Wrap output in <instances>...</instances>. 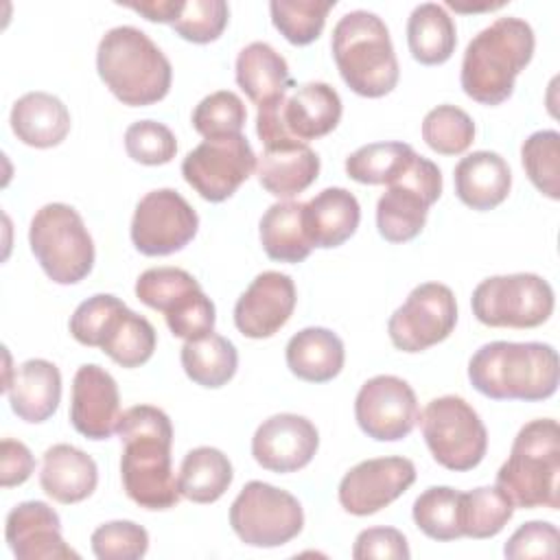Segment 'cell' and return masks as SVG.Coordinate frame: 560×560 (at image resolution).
<instances>
[{"mask_svg":"<svg viewBox=\"0 0 560 560\" xmlns=\"http://www.w3.org/2000/svg\"><path fill=\"white\" fill-rule=\"evenodd\" d=\"M116 433L122 442L120 477L127 497L144 510L175 508L182 494L171 466V418L153 405H136L120 413Z\"/></svg>","mask_w":560,"mask_h":560,"instance_id":"1","label":"cell"},{"mask_svg":"<svg viewBox=\"0 0 560 560\" xmlns=\"http://www.w3.org/2000/svg\"><path fill=\"white\" fill-rule=\"evenodd\" d=\"M558 378V352L540 341H490L468 361L470 385L492 400H547Z\"/></svg>","mask_w":560,"mask_h":560,"instance_id":"2","label":"cell"},{"mask_svg":"<svg viewBox=\"0 0 560 560\" xmlns=\"http://www.w3.org/2000/svg\"><path fill=\"white\" fill-rule=\"evenodd\" d=\"M536 37L521 18H497L466 46L462 59V90L472 101L494 107L514 92V81L534 57Z\"/></svg>","mask_w":560,"mask_h":560,"instance_id":"3","label":"cell"},{"mask_svg":"<svg viewBox=\"0 0 560 560\" xmlns=\"http://www.w3.org/2000/svg\"><path fill=\"white\" fill-rule=\"evenodd\" d=\"M96 70L107 90L129 107H147L162 101L173 81L166 55L136 26H114L101 37Z\"/></svg>","mask_w":560,"mask_h":560,"instance_id":"4","label":"cell"},{"mask_svg":"<svg viewBox=\"0 0 560 560\" xmlns=\"http://www.w3.org/2000/svg\"><path fill=\"white\" fill-rule=\"evenodd\" d=\"M332 59L346 85L365 98H381L398 83V59L385 22L372 11H350L332 28Z\"/></svg>","mask_w":560,"mask_h":560,"instance_id":"5","label":"cell"},{"mask_svg":"<svg viewBox=\"0 0 560 560\" xmlns=\"http://www.w3.org/2000/svg\"><path fill=\"white\" fill-rule=\"evenodd\" d=\"M560 427L538 418L521 427L512 451L497 472V486L514 508H560Z\"/></svg>","mask_w":560,"mask_h":560,"instance_id":"6","label":"cell"},{"mask_svg":"<svg viewBox=\"0 0 560 560\" xmlns=\"http://www.w3.org/2000/svg\"><path fill=\"white\" fill-rule=\"evenodd\" d=\"M70 335L81 346L101 348L120 368H140L158 343L153 324L109 293H96L74 308Z\"/></svg>","mask_w":560,"mask_h":560,"instance_id":"7","label":"cell"},{"mask_svg":"<svg viewBox=\"0 0 560 560\" xmlns=\"http://www.w3.org/2000/svg\"><path fill=\"white\" fill-rule=\"evenodd\" d=\"M28 245L57 284H77L94 267V241L81 214L68 203H46L31 219Z\"/></svg>","mask_w":560,"mask_h":560,"instance_id":"8","label":"cell"},{"mask_svg":"<svg viewBox=\"0 0 560 560\" xmlns=\"http://www.w3.org/2000/svg\"><path fill=\"white\" fill-rule=\"evenodd\" d=\"M341 98L322 81L295 85L276 103L258 107L256 133L265 147L328 136L341 120Z\"/></svg>","mask_w":560,"mask_h":560,"instance_id":"9","label":"cell"},{"mask_svg":"<svg viewBox=\"0 0 560 560\" xmlns=\"http://www.w3.org/2000/svg\"><path fill=\"white\" fill-rule=\"evenodd\" d=\"M136 298L164 313L168 330L184 339H201L214 332V304L201 284L179 267H151L136 280Z\"/></svg>","mask_w":560,"mask_h":560,"instance_id":"10","label":"cell"},{"mask_svg":"<svg viewBox=\"0 0 560 560\" xmlns=\"http://www.w3.org/2000/svg\"><path fill=\"white\" fill-rule=\"evenodd\" d=\"M422 438L433 459L455 472L472 470L488 451V431L479 413L459 396H440L420 413Z\"/></svg>","mask_w":560,"mask_h":560,"instance_id":"11","label":"cell"},{"mask_svg":"<svg viewBox=\"0 0 560 560\" xmlns=\"http://www.w3.org/2000/svg\"><path fill=\"white\" fill-rule=\"evenodd\" d=\"M553 289L536 273L481 280L470 298L472 315L490 328H536L553 313Z\"/></svg>","mask_w":560,"mask_h":560,"instance_id":"12","label":"cell"},{"mask_svg":"<svg viewBox=\"0 0 560 560\" xmlns=\"http://www.w3.org/2000/svg\"><path fill=\"white\" fill-rule=\"evenodd\" d=\"M230 525L249 547H282L304 527L300 501L271 483L249 481L230 505Z\"/></svg>","mask_w":560,"mask_h":560,"instance_id":"13","label":"cell"},{"mask_svg":"<svg viewBox=\"0 0 560 560\" xmlns=\"http://www.w3.org/2000/svg\"><path fill=\"white\" fill-rule=\"evenodd\" d=\"M442 195V173L435 162L413 155L409 166L387 184V190L376 203L378 234L389 243H407L416 238L429 208Z\"/></svg>","mask_w":560,"mask_h":560,"instance_id":"14","label":"cell"},{"mask_svg":"<svg viewBox=\"0 0 560 560\" xmlns=\"http://www.w3.org/2000/svg\"><path fill=\"white\" fill-rule=\"evenodd\" d=\"M457 324V302L451 287L442 282H422L398 306L389 322L387 335L396 350L422 352L444 341Z\"/></svg>","mask_w":560,"mask_h":560,"instance_id":"15","label":"cell"},{"mask_svg":"<svg viewBox=\"0 0 560 560\" xmlns=\"http://www.w3.org/2000/svg\"><path fill=\"white\" fill-rule=\"evenodd\" d=\"M254 168L256 153L243 133L203 140L182 162L186 184L212 203L230 199Z\"/></svg>","mask_w":560,"mask_h":560,"instance_id":"16","label":"cell"},{"mask_svg":"<svg viewBox=\"0 0 560 560\" xmlns=\"http://www.w3.org/2000/svg\"><path fill=\"white\" fill-rule=\"evenodd\" d=\"M199 230L195 208L173 188L147 192L131 219V243L144 256H168L184 249Z\"/></svg>","mask_w":560,"mask_h":560,"instance_id":"17","label":"cell"},{"mask_svg":"<svg viewBox=\"0 0 560 560\" xmlns=\"http://www.w3.org/2000/svg\"><path fill=\"white\" fill-rule=\"evenodd\" d=\"M354 418L368 438L398 442L413 431L420 418L416 392L394 374L372 376L354 398Z\"/></svg>","mask_w":560,"mask_h":560,"instance_id":"18","label":"cell"},{"mask_svg":"<svg viewBox=\"0 0 560 560\" xmlns=\"http://www.w3.org/2000/svg\"><path fill=\"white\" fill-rule=\"evenodd\" d=\"M416 481L407 457H374L352 466L339 481V503L354 516H370L396 501Z\"/></svg>","mask_w":560,"mask_h":560,"instance_id":"19","label":"cell"},{"mask_svg":"<svg viewBox=\"0 0 560 560\" xmlns=\"http://www.w3.org/2000/svg\"><path fill=\"white\" fill-rule=\"evenodd\" d=\"M319 446L315 424L298 413H276L256 429L252 455L265 470L295 472L311 464Z\"/></svg>","mask_w":560,"mask_h":560,"instance_id":"20","label":"cell"},{"mask_svg":"<svg viewBox=\"0 0 560 560\" xmlns=\"http://www.w3.org/2000/svg\"><path fill=\"white\" fill-rule=\"evenodd\" d=\"M295 284L291 276L280 271H262L241 293L234 304V326L243 337H273L293 315Z\"/></svg>","mask_w":560,"mask_h":560,"instance_id":"21","label":"cell"},{"mask_svg":"<svg viewBox=\"0 0 560 560\" xmlns=\"http://www.w3.org/2000/svg\"><path fill=\"white\" fill-rule=\"evenodd\" d=\"M120 420V394L114 376L96 365L85 363L74 372L70 422L88 440H107Z\"/></svg>","mask_w":560,"mask_h":560,"instance_id":"22","label":"cell"},{"mask_svg":"<svg viewBox=\"0 0 560 560\" xmlns=\"http://www.w3.org/2000/svg\"><path fill=\"white\" fill-rule=\"evenodd\" d=\"M4 538L18 560H79L61 536L59 514L44 501L18 503L7 516Z\"/></svg>","mask_w":560,"mask_h":560,"instance_id":"23","label":"cell"},{"mask_svg":"<svg viewBox=\"0 0 560 560\" xmlns=\"http://www.w3.org/2000/svg\"><path fill=\"white\" fill-rule=\"evenodd\" d=\"M11 411L31 424L46 422L61 400V372L46 359H28L13 370L9 383L2 385Z\"/></svg>","mask_w":560,"mask_h":560,"instance_id":"24","label":"cell"},{"mask_svg":"<svg viewBox=\"0 0 560 560\" xmlns=\"http://www.w3.org/2000/svg\"><path fill=\"white\" fill-rule=\"evenodd\" d=\"M453 182L455 195L464 206L486 212L505 201L512 188V173L499 153L472 151L457 162Z\"/></svg>","mask_w":560,"mask_h":560,"instance_id":"25","label":"cell"},{"mask_svg":"<svg viewBox=\"0 0 560 560\" xmlns=\"http://www.w3.org/2000/svg\"><path fill=\"white\" fill-rule=\"evenodd\" d=\"M256 175L269 195L291 199L304 192L317 179L319 155L306 142L265 147L256 162Z\"/></svg>","mask_w":560,"mask_h":560,"instance_id":"26","label":"cell"},{"mask_svg":"<svg viewBox=\"0 0 560 560\" xmlns=\"http://www.w3.org/2000/svg\"><path fill=\"white\" fill-rule=\"evenodd\" d=\"M98 483L96 462L72 444H55L42 457L39 486L57 503H79L88 499Z\"/></svg>","mask_w":560,"mask_h":560,"instance_id":"27","label":"cell"},{"mask_svg":"<svg viewBox=\"0 0 560 560\" xmlns=\"http://www.w3.org/2000/svg\"><path fill=\"white\" fill-rule=\"evenodd\" d=\"M359 221L361 206L346 188H324L304 203V228L313 247H339L357 232Z\"/></svg>","mask_w":560,"mask_h":560,"instance_id":"28","label":"cell"},{"mask_svg":"<svg viewBox=\"0 0 560 560\" xmlns=\"http://www.w3.org/2000/svg\"><path fill=\"white\" fill-rule=\"evenodd\" d=\"M236 83L258 107L280 101L295 88L287 59L267 42H252L238 52Z\"/></svg>","mask_w":560,"mask_h":560,"instance_id":"29","label":"cell"},{"mask_svg":"<svg viewBox=\"0 0 560 560\" xmlns=\"http://www.w3.org/2000/svg\"><path fill=\"white\" fill-rule=\"evenodd\" d=\"M9 122L20 142L35 149H50L66 140L70 112L48 92H28L13 103Z\"/></svg>","mask_w":560,"mask_h":560,"instance_id":"30","label":"cell"},{"mask_svg":"<svg viewBox=\"0 0 560 560\" xmlns=\"http://www.w3.org/2000/svg\"><path fill=\"white\" fill-rule=\"evenodd\" d=\"M284 359L298 378L326 383L341 372L346 350L337 332L322 326H308L289 339Z\"/></svg>","mask_w":560,"mask_h":560,"instance_id":"31","label":"cell"},{"mask_svg":"<svg viewBox=\"0 0 560 560\" xmlns=\"http://www.w3.org/2000/svg\"><path fill=\"white\" fill-rule=\"evenodd\" d=\"M265 254L278 262H302L308 258L313 245L304 228L302 201H278L267 208L258 225Z\"/></svg>","mask_w":560,"mask_h":560,"instance_id":"32","label":"cell"},{"mask_svg":"<svg viewBox=\"0 0 560 560\" xmlns=\"http://www.w3.org/2000/svg\"><path fill=\"white\" fill-rule=\"evenodd\" d=\"M411 57L422 66H440L451 59L457 44L453 18L435 2L418 4L407 20Z\"/></svg>","mask_w":560,"mask_h":560,"instance_id":"33","label":"cell"},{"mask_svg":"<svg viewBox=\"0 0 560 560\" xmlns=\"http://www.w3.org/2000/svg\"><path fill=\"white\" fill-rule=\"evenodd\" d=\"M232 479L234 470L225 453L214 446H197L182 459L177 488L192 503H214L225 494Z\"/></svg>","mask_w":560,"mask_h":560,"instance_id":"34","label":"cell"},{"mask_svg":"<svg viewBox=\"0 0 560 560\" xmlns=\"http://www.w3.org/2000/svg\"><path fill=\"white\" fill-rule=\"evenodd\" d=\"M186 376L208 389L223 387L238 368V352L230 339L210 332L201 339L186 341L179 352Z\"/></svg>","mask_w":560,"mask_h":560,"instance_id":"35","label":"cell"},{"mask_svg":"<svg viewBox=\"0 0 560 560\" xmlns=\"http://www.w3.org/2000/svg\"><path fill=\"white\" fill-rule=\"evenodd\" d=\"M416 527L440 542L462 538V492L448 486L427 488L411 508Z\"/></svg>","mask_w":560,"mask_h":560,"instance_id":"36","label":"cell"},{"mask_svg":"<svg viewBox=\"0 0 560 560\" xmlns=\"http://www.w3.org/2000/svg\"><path fill=\"white\" fill-rule=\"evenodd\" d=\"M416 151L405 142H372L346 158V173L359 184H389L413 160Z\"/></svg>","mask_w":560,"mask_h":560,"instance_id":"37","label":"cell"},{"mask_svg":"<svg viewBox=\"0 0 560 560\" xmlns=\"http://www.w3.org/2000/svg\"><path fill=\"white\" fill-rule=\"evenodd\" d=\"M514 514V503L499 486L462 492V532L468 538L497 536Z\"/></svg>","mask_w":560,"mask_h":560,"instance_id":"38","label":"cell"},{"mask_svg":"<svg viewBox=\"0 0 560 560\" xmlns=\"http://www.w3.org/2000/svg\"><path fill=\"white\" fill-rule=\"evenodd\" d=\"M335 0H271V22L280 35L293 46H308L315 42L326 24Z\"/></svg>","mask_w":560,"mask_h":560,"instance_id":"39","label":"cell"},{"mask_svg":"<svg viewBox=\"0 0 560 560\" xmlns=\"http://www.w3.org/2000/svg\"><path fill=\"white\" fill-rule=\"evenodd\" d=\"M521 162L529 182L549 199H560V133L534 131L521 147Z\"/></svg>","mask_w":560,"mask_h":560,"instance_id":"40","label":"cell"},{"mask_svg":"<svg viewBox=\"0 0 560 560\" xmlns=\"http://www.w3.org/2000/svg\"><path fill=\"white\" fill-rule=\"evenodd\" d=\"M422 140L440 155H459L475 140V122L455 105H438L422 120Z\"/></svg>","mask_w":560,"mask_h":560,"instance_id":"41","label":"cell"},{"mask_svg":"<svg viewBox=\"0 0 560 560\" xmlns=\"http://www.w3.org/2000/svg\"><path fill=\"white\" fill-rule=\"evenodd\" d=\"M247 112L238 94L219 90L199 101L192 112V127L206 140L238 136L245 125Z\"/></svg>","mask_w":560,"mask_h":560,"instance_id":"42","label":"cell"},{"mask_svg":"<svg viewBox=\"0 0 560 560\" xmlns=\"http://www.w3.org/2000/svg\"><path fill=\"white\" fill-rule=\"evenodd\" d=\"M228 18L230 9L223 0H188L171 26L186 42L210 44L225 31Z\"/></svg>","mask_w":560,"mask_h":560,"instance_id":"43","label":"cell"},{"mask_svg":"<svg viewBox=\"0 0 560 560\" xmlns=\"http://www.w3.org/2000/svg\"><path fill=\"white\" fill-rule=\"evenodd\" d=\"M90 542L98 560H138L149 549V534L133 521H109L92 532Z\"/></svg>","mask_w":560,"mask_h":560,"instance_id":"44","label":"cell"},{"mask_svg":"<svg viewBox=\"0 0 560 560\" xmlns=\"http://www.w3.org/2000/svg\"><path fill=\"white\" fill-rule=\"evenodd\" d=\"M125 151L133 162L160 166L175 158L177 140L166 125L158 120H138L125 131Z\"/></svg>","mask_w":560,"mask_h":560,"instance_id":"45","label":"cell"},{"mask_svg":"<svg viewBox=\"0 0 560 560\" xmlns=\"http://www.w3.org/2000/svg\"><path fill=\"white\" fill-rule=\"evenodd\" d=\"M560 534L553 523L547 521H529L523 523L505 542L503 556L510 560H527V558H558Z\"/></svg>","mask_w":560,"mask_h":560,"instance_id":"46","label":"cell"},{"mask_svg":"<svg viewBox=\"0 0 560 560\" xmlns=\"http://www.w3.org/2000/svg\"><path fill=\"white\" fill-rule=\"evenodd\" d=\"M409 556L411 551L407 538L396 527H368L359 532L352 547L354 560H409Z\"/></svg>","mask_w":560,"mask_h":560,"instance_id":"47","label":"cell"},{"mask_svg":"<svg viewBox=\"0 0 560 560\" xmlns=\"http://www.w3.org/2000/svg\"><path fill=\"white\" fill-rule=\"evenodd\" d=\"M35 470V457L20 440L4 438L0 444V483L13 488L24 483Z\"/></svg>","mask_w":560,"mask_h":560,"instance_id":"48","label":"cell"},{"mask_svg":"<svg viewBox=\"0 0 560 560\" xmlns=\"http://www.w3.org/2000/svg\"><path fill=\"white\" fill-rule=\"evenodd\" d=\"M120 4L140 13L149 22L173 24L184 2L182 0H149V2H120Z\"/></svg>","mask_w":560,"mask_h":560,"instance_id":"49","label":"cell"}]
</instances>
